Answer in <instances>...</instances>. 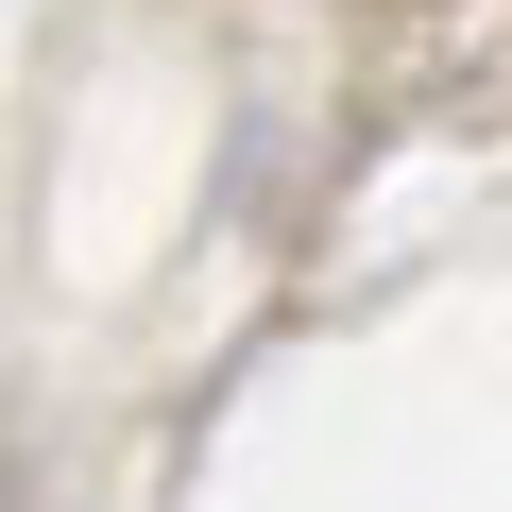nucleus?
I'll use <instances>...</instances> for the list:
<instances>
[]
</instances>
